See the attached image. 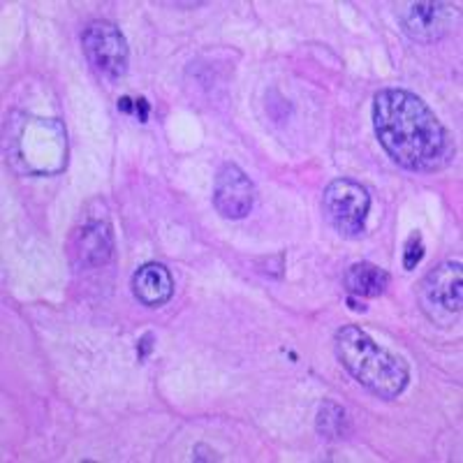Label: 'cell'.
<instances>
[{"instance_id": "3", "label": "cell", "mask_w": 463, "mask_h": 463, "mask_svg": "<svg viewBox=\"0 0 463 463\" xmlns=\"http://www.w3.org/2000/svg\"><path fill=\"white\" fill-rule=\"evenodd\" d=\"M7 163L26 176H53L68 165V132L56 118L16 111L5 126Z\"/></svg>"}, {"instance_id": "1", "label": "cell", "mask_w": 463, "mask_h": 463, "mask_svg": "<svg viewBox=\"0 0 463 463\" xmlns=\"http://www.w3.org/2000/svg\"><path fill=\"white\" fill-rule=\"evenodd\" d=\"M373 130L380 146L399 167L438 172L454 158V139L420 95L383 89L373 98Z\"/></svg>"}, {"instance_id": "10", "label": "cell", "mask_w": 463, "mask_h": 463, "mask_svg": "<svg viewBox=\"0 0 463 463\" xmlns=\"http://www.w3.org/2000/svg\"><path fill=\"white\" fill-rule=\"evenodd\" d=\"M135 299L146 308H160L174 297V279L169 269L160 262H146L132 276Z\"/></svg>"}, {"instance_id": "14", "label": "cell", "mask_w": 463, "mask_h": 463, "mask_svg": "<svg viewBox=\"0 0 463 463\" xmlns=\"http://www.w3.org/2000/svg\"><path fill=\"white\" fill-rule=\"evenodd\" d=\"M118 111H123V114L128 116H137L139 121L146 123L148 121V114H151V105H148L144 98H121L118 100Z\"/></svg>"}, {"instance_id": "6", "label": "cell", "mask_w": 463, "mask_h": 463, "mask_svg": "<svg viewBox=\"0 0 463 463\" xmlns=\"http://www.w3.org/2000/svg\"><path fill=\"white\" fill-rule=\"evenodd\" d=\"M81 47L84 56L95 72L105 80H121L130 63V49L128 40L116 24L95 19L81 33Z\"/></svg>"}, {"instance_id": "5", "label": "cell", "mask_w": 463, "mask_h": 463, "mask_svg": "<svg viewBox=\"0 0 463 463\" xmlns=\"http://www.w3.org/2000/svg\"><path fill=\"white\" fill-rule=\"evenodd\" d=\"M322 211L326 222L341 234L354 239L366 230V218L371 211L369 190L353 179H336L325 188Z\"/></svg>"}, {"instance_id": "13", "label": "cell", "mask_w": 463, "mask_h": 463, "mask_svg": "<svg viewBox=\"0 0 463 463\" xmlns=\"http://www.w3.org/2000/svg\"><path fill=\"white\" fill-rule=\"evenodd\" d=\"M421 260H424V241H421L420 232H415V234H411V237H408V241H405V250H403L405 271H412V269H417V264H420Z\"/></svg>"}, {"instance_id": "8", "label": "cell", "mask_w": 463, "mask_h": 463, "mask_svg": "<svg viewBox=\"0 0 463 463\" xmlns=\"http://www.w3.org/2000/svg\"><path fill=\"white\" fill-rule=\"evenodd\" d=\"M213 206L225 221H241L255 206V185L237 165H222L213 184Z\"/></svg>"}, {"instance_id": "4", "label": "cell", "mask_w": 463, "mask_h": 463, "mask_svg": "<svg viewBox=\"0 0 463 463\" xmlns=\"http://www.w3.org/2000/svg\"><path fill=\"white\" fill-rule=\"evenodd\" d=\"M420 306L438 326H452L461 317L463 271L461 262H442L431 269L420 285Z\"/></svg>"}, {"instance_id": "12", "label": "cell", "mask_w": 463, "mask_h": 463, "mask_svg": "<svg viewBox=\"0 0 463 463\" xmlns=\"http://www.w3.org/2000/svg\"><path fill=\"white\" fill-rule=\"evenodd\" d=\"M317 433L326 440H343L350 436V417H347L345 408H341L334 401H325L317 411L316 420Z\"/></svg>"}, {"instance_id": "11", "label": "cell", "mask_w": 463, "mask_h": 463, "mask_svg": "<svg viewBox=\"0 0 463 463\" xmlns=\"http://www.w3.org/2000/svg\"><path fill=\"white\" fill-rule=\"evenodd\" d=\"M343 288L359 299H375L390 288V274L371 262H354L343 276Z\"/></svg>"}, {"instance_id": "7", "label": "cell", "mask_w": 463, "mask_h": 463, "mask_svg": "<svg viewBox=\"0 0 463 463\" xmlns=\"http://www.w3.org/2000/svg\"><path fill=\"white\" fill-rule=\"evenodd\" d=\"M458 7L449 3H408L396 12L403 33L411 40L431 44L442 40L454 28Z\"/></svg>"}, {"instance_id": "9", "label": "cell", "mask_w": 463, "mask_h": 463, "mask_svg": "<svg viewBox=\"0 0 463 463\" xmlns=\"http://www.w3.org/2000/svg\"><path fill=\"white\" fill-rule=\"evenodd\" d=\"M68 248L74 267L100 269L114 258V230L107 221H86L72 232Z\"/></svg>"}, {"instance_id": "2", "label": "cell", "mask_w": 463, "mask_h": 463, "mask_svg": "<svg viewBox=\"0 0 463 463\" xmlns=\"http://www.w3.org/2000/svg\"><path fill=\"white\" fill-rule=\"evenodd\" d=\"M334 353L343 369L364 390L383 401L399 399L411 383V369L403 357L380 345L362 326H343L334 336Z\"/></svg>"}]
</instances>
